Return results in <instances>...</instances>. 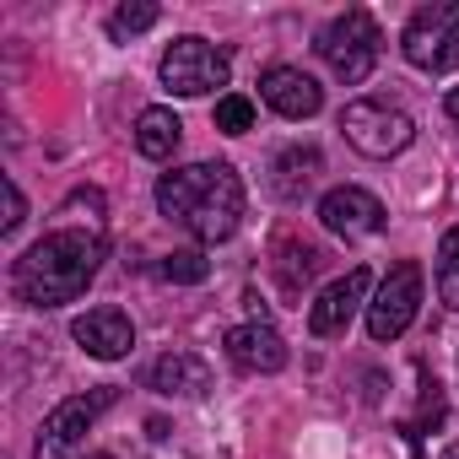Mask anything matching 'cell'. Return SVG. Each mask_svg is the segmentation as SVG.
<instances>
[{
    "instance_id": "cell-22",
    "label": "cell",
    "mask_w": 459,
    "mask_h": 459,
    "mask_svg": "<svg viewBox=\"0 0 459 459\" xmlns=\"http://www.w3.org/2000/svg\"><path fill=\"white\" fill-rule=\"evenodd\" d=\"M216 130H221V135H244V130H255V103L238 98V92L216 98Z\"/></svg>"
},
{
    "instance_id": "cell-12",
    "label": "cell",
    "mask_w": 459,
    "mask_h": 459,
    "mask_svg": "<svg viewBox=\"0 0 459 459\" xmlns=\"http://www.w3.org/2000/svg\"><path fill=\"white\" fill-rule=\"evenodd\" d=\"M260 98L281 119H314L325 108V87L308 71H298V65H265L260 71Z\"/></svg>"
},
{
    "instance_id": "cell-8",
    "label": "cell",
    "mask_w": 459,
    "mask_h": 459,
    "mask_svg": "<svg viewBox=\"0 0 459 459\" xmlns=\"http://www.w3.org/2000/svg\"><path fill=\"white\" fill-rule=\"evenodd\" d=\"M416 308H421V265L416 260H400V265H389L378 298L368 303V335L378 346L384 341H400L416 325Z\"/></svg>"
},
{
    "instance_id": "cell-24",
    "label": "cell",
    "mask_w": 459,
    "mask_h": 459,
    "mask_svg": "<svg viewBox=\"0 0 459 459\" xmlns=\"http://www.w3.org/2000/svg\"><path fill=\"white\" fill-rule=\"evenodd\" d=\"M443 108H448V119H454V130H459V87L448 92V103H443Z\"/></svg>"
},
{
    "instance_id": "cell-11",
    "label": "cell",
    "mask_w": 459,
    "mask_h": 459,
    "mask_svg": "<svg viewBox=\"0 0 459 459\" xmlns=\"http://www.w3.org/2000/svg\"><path fill=\"white\" fill-rule=\"evenodd\" d=\"M71 335H76V346H82L87 357H98V362H119V357L135 351V325H130V314L114 308V303L87 308V314L71 325Z\"/></svg>"
},
{
    "instance_id": "cell-2",
    "label": "cell",
    "mask_w": 459,
    "mask_h": 459,
    "mask_svg": "<svg viewBox=\"0 0 459 459\" xmlns=\"http://www.w3.org/2000/svg\"><path fill=\"white\" fill-rule=\"evenodd\" d=\"M157 211L200 244H221L238 233L244 221V178L233 162H189L157 178Z\"/></svg>"
},
{
    "instance_id": "cell-5",
    "label": "cell",
    "mask_w": 459,
    "mask_h": 459,
    "mask_svg": "<svg viewBox=\"0 0 459 459\" xmlns=\"http://www.w3.org/2000/svg\"><path fill=\"white\" fill-rule=\"evenodd\" d=\"M157 71H162V87L173 98H205V92L233 82V60H227V49H216L211 39H195V33L173 39Z\"/></svg>"
},
{
    "instance_id": "cell-15",
    "label": "cell",
    "mask_w": 459,
    "mask_h": 459,
    "mask_svg": "<svg viewBox=\"0 0 459 459\" xmlns=\"http://www.w3.org/2000/svg\"><path fill=\"white\" fill-rule=\"evenodd\" d=\"M178 141H184V125H178L173 108H162V103L141 108V119H135V152H141V157L168 162V157L178 152Z\"/></svg>"
},
{
    "instance_id": "cell-20",
    "label": "cell",
    "mask_w": 459,
    "mask_h": 459,
    "mask_svg": "<svg viewBox=\"0 0 459 459\" xmlns=\"http://www.w3.org/2000/svg\"><path fill=\"white\" fill-rule=\"evenodd\" d=\"M168 281H178V287H195V281H205L211 276V260L200 255V249H173V255H162V265H157Z\"/></svg>"
},
{
    "instance_id": "cell-3",
    "label": "cell",
    "mask_w": 459,
    "mask_h": 459,
    "mask_svg": "<svg viewBox=\"0 0 459 459\" xmlns=\"http://www.w3.org/2000/svg\"><path fill=\"white\" fill-rule=\"evenodd\" d=\"M314 49H319V60H325V65H330L346 87H362V82L373 76V65H378L384 33H378L373 12L351 6V12H341V17H330V22L319 28Z\"/></svg>"
},
{
    "instance_id": "cell-25",
    "label": "cell",
    "mask_w": 459,
    "mask_h": 459,
    "mask_svg": "<svg viewBox=\"0 0 459 459\" xmlns=\"http://www.w3.org/2000/svg\"><path fill=\"white\" fill-rule=\"evenodd\" d=\"M443 459H459V443H448V448H443Z\"/></svg>"
},
{
    "instance_id": "cell-21",
    "label": "cell",
    "mask_w": 459,
    "mask_h": 459,
    "mask_svg": "<svg viewBox=\"0 0 459 459\" xmlns=\"http://www.w3.org/2000/svg\"><path fill=\"white\" fill-rule=\"evenodd\" d=\"M157 6H152V0H135V6H119L114 17H108V39H135V33H146V28H157Z\"/></svg>"
},
{
    "instance_id": "cell-10",
    "label": "cell",
    "mask_w": 459,
    "mask_h": 459,
    "mask_svg": "<svg viewBox=\"0 0 459 459\" xmlns=\"http://www.w3.org/2000/svg\"><path fill=\"white\" fill-rule=\"evenodd\" d=\"M368 287H373V276H368L362 265H351L341 281H330V287L319 292V303L308 308V335H319V341L346 335V325H351V319H357V308L368 303Z\"/></svg>"
},
{
    "instance_id": "cell-7",
    "label": "cell",
    "mask_w": 459,
    "mask_h": 459,
    "mask_svg": "<svg viewBox=\"0 0 459 459\" xmlns=\"http://www.w3.org/2000/svg\"><path fill=\"white\" fill-rule=\"evenodd\" d=\"M114 400H119L114 384H98V389H87V394L60 400V405L44 416V427H39V448H33V459H65V454L87 437V427H92Z\"/></svg>"
},
{
    "instance_id": "cell-16",
    "label": "cell",
    "mask_w": 459,
    "mask_h": 459,
    "mask_svg": "<svg viewBox=\"0 0 459 459\" xmlns=\"http://www.w3.org/2000/svg\"><path fill=\"white\" fill-rule=\"evenodd\" d=\"M271 173H276V178H271L276 195H281V200H298V195L325 173V157H319L314 146H287V152L271 162Z\"/></svg>"
},
{
    "instance_id": "cell-23",
    "label": "cell",
    "mask_w": 459,
    "mask_h": 459,
    "mask_svg": "<svg viewBox=\"0 0 459 459\" xmlns=\"http://www.w3.org/2000/svg\"><path fill=\"white\" fill-rule=\"evenodd\" d=\"M22 221H28V200H22V189L6 178V221H0V233H17Z\"/></svg>"
},
{
    "instance_id": "cell-4",
    "label": "cell",
    "mask_w": 459,
    "mask_h": 459,
    "mask_svg": "<svg viewBox=\"0 0 459 459\" xmlns=\"http://www.w3.org/2000/svg\"><path fill=\"white\" fill-rule=\"evenodd\" d=\"M400 49L416 71L427 76H448L459 65V0H432V6L411 12Z\"/></svg>"
},
{
    "instance_id": "cell-18",
    "label": "cell",
    "mask_w": 459,
    "mask_h": 459,
    "mask_svg": "<svg viewBox=\"0 0 459 459\" xmlns=\"http://www.w3.org/2000/svg\"><path fill=\"white\" fill-rule=\"evenodd\" d=\"M443 416H448V405H443V384L421 368V405H416V416H405V421H400V432H405L411 443H421V432L443 427Z\"/></svg>"
},
{
    "instance_id": "cell-9",
    "label": "cell",
    "mask_w": 459,
    "mask_h": 459,
    "mask_svg": "<svg viewBox=\"0 0 459 459\" xmlns=\"http://www.w3.org/2000/svg\"><path fill=\"white\" fill-rule=\"evenodd\" d=\"M319 221H325V233H335V238L357 244V238H373V233H384L389 211H384V200H378L373 189L341 184V189H330V195L319 200Z\"/></svg>"
},
{
    "instance_id": "cell-13",
    "label": "cell",
    "mask_w": 459,
    "mask_h": 459,
    "mask_svg": "<svg viewBox=\"0 0 459 459\" xmlns=\"http://www.w3.org/2000/svg\"><path fill=\"white\" fill-rule=\"evenodd\" d=\"M227 357H233V368L244 373H281L287 368V341L265 325V319H249L238 330H227Z\"/></svg>"
},
{
    "instance_id": "cell-19",
    "label": "cell",
    "mask_w": 459,
    "mask_h": 459,
    "mask_svg": "<svg viewBox=\"0 0 459 459\" xmlns=\"http://www.w3.org/2000/svg\"><path fill=\"white\" fill-rule=\"evenodd\" d=\"M437 303L459 314V227H448L437 244Z\"/></svg>"
},
{
    "instance_id": "cell-6",
    "label": "cell",
    "mask_w": 459,
    "mask_h": 459,
    "mask_svg": "<svg viewBox=\"0 0 459 459\" xmlns=\"http://www.w3.org/2000/svg\"><path fill=\"white\" fill-rule=\"evenodd\" d=\"M341 130H346V141H351L362 157H373V162L400 157V152L416 141L411 114L394 108V103H384V98H351L346 114H341Z\"/></svg>"
},
{
    "instance_id": "cell-1",
    "label": "cell",
    "mask_w": 459,
    "mask_h": 459,
    "mask_svg": "<svg viewBox=\"0 0 459 459\" xmlns=\"http://www.w3.org/2000/svg\"><path fill=\"white\" fill-rule=\"evenodd\" d=\"M108 260V244L103 233H87V227H60V233H44L17 265H12V292L28 303V308H60V303H76L92 276L103 271Z\"/></svg>"
},
{
    "instance_id": "cell-14",
    "label": "cell",
    "mask_w": 459,
    "mask_h": 459,
    "mask_svg": "<svg viewBox=\"0 0 459 459\" xmlns=\"http://www.w3.org/2000/svg\"><path fill=\"white\" fill-rule=\"evenodd\" d=\"M146 384H152L157 394H168V400H200V394L211 389V368H205L195 351H168V357L152 362Z\"/></svg>"
},
{
    "instance_id": "cell-17",
    "label": "cell",
    "mask_w": 459,
    "mask_h": 459,
    "mask_svg": "<svg viewBox=\"0 0 459 459\" xmlns=\"http://www.w3.org/2000/svg\"><path fill=\"white\" fill-rule=\"evenodd\" d=\"M319 265H325V249L298 244V238H281V244H276V276H281V292H287V298H298V292L319 276Z\"/></svg>"
},
{
    "instance_id": "cell-26",
    "label": "cell",
    "mask_w": 459,
    "mask_h": 459,
    "mask_svg": "<svg viewBox=\"0 0 459 459\" xmlns=\"http://www.w3.org/2000/svg\"><path fill=\"white\" fill-rule=\"evenodd\" d=\"M87 459H114V454H87Z\"/></svg>"
}]
</instances>
